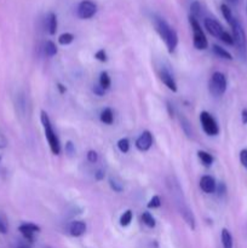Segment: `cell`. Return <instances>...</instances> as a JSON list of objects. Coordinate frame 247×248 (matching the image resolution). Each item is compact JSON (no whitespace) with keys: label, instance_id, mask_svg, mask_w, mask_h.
Wrapping results in <instances>:
<instances>
[{"label":"cell","instance_id":"cell-5","mask_svg":"<svg viewBox=\"0 0 247 248\" xmlns=\"http://www.w3.org/2000/svg\"><path fill=\"white\" fill-rule=\"evenodd\" d=\"M229 26L232 28V35L234 39V45L236 46L237 51H239L240 55L242 57H246L247 56V39L246 34H245L244 28H242L241 23L239 22V19L236 17L232 19L229 22Z\"/></svg>","mask_w":247,"mask_h":248},{"label":"cell","instance_id":"cell-43","mask_svg":"<svg viewBox=\"0 0 247 248\" xmlns=\"http://www.w3.org/2000/svg\"><path fill=\"white\" fill-rule=\"evenodd\" d=\"M0 159H1V157H0Z\"/></svg>","mask_w":247,"mask_h":248},{"label":"cell","instance_id":"cell-9","mask_svg":"<svg viewBox=\"0 0 247 248\" xmlns=\"http://www.w3.org/2000/svg\"><path fill=\"white\" fill-rule=\"evenodd\" d=\"M97 5L92 0H82L77 7V15L81 19H90L96 15Z\"/></svg>","mask_w":247,"mask_h":248},{"label":"cell","instance_id":"cell-6","mask_svg":"<svg viewBox=\"0 0 247 248\" xmlns=\"http://www.w3.org/2000/svg\"><path fill=\"white\" fill-rule=\"evenodd\" d=\"M189 23H190L191 31H193V44L196 50H206L208 46L207 38L201 28L198 19L193 16H189Z\"/></svg>","mask_w":247,"mask_h":248},{"label":"cell","instance_id":"cell-1","mask_svg":"<svg viewBox=\"0 0 247 248\" xmlns=\"http://www.w3.org/2000/svg\"><path fill=\"white\" fill-rule=\"evenodd\" d=\"M153 23H154V27L156 29L157 34L160 35V38L166 44L167 51L170 53L174 52L177 45H178V35H177V31L160 16H154Z\"/></svg>","mask_w":247,"mask_h":248},{"label":"cell","instance_id":"cell-26","mask_svg":"<svg viewBox=\"0 0 247 248\" xmlns=\"http://www.w3.org/2000/svg\"><path fill=\"white\" fill-rule=\"evenodd\" d=\"M73 40H74V35L72 33H63L58 38V43L61 45H69L73 43Z\"/></svg>","mask_w":247,"mask_h":248},{"label":"cell","instance_id":"cell-3","mask_svg":"<svg viewBox=\"0 0 247 248\" xmlns=\"http://www.w3.org/2000/svg\"><path fill=\"white\" fill-rule=\"evenodd\" d=\"M40 121L41 125L44 127V133H45V137L47 140L48 145H50V149L52 152V154L60 155L61 154V143L58 140V136L56 135V132L53 131L52 125H51L50 118H48L47 113L44 110H41L40 113Z\"/></svg>","mask_w":247,"mask_h":248},{"label":"cell","instance_id":"cell-14","mask_svg":"<svg viewBox=\"0 0 247 248\" xmlns=\"http://www.w3.org/2000/svg\"><path fill=\"white\" fill-rule=\"evenodd\" d=\"M86 232V223L82 220H75L69 225V234L74 237H79L85 234Z\"/></svg>","mask_w":247,"mask_h":248},{"label":"cell","instance_id":"cell-39","mask_svg":"<svg viewBox=\"0 0 247 248\" xmlns=\"http://www.w3.org/2000/svg\"><path fill=\"white\" fill-rule=\"evenodd\" d=\"M227 1L232 5H236L239 2V0H227Z\"/></svg>","mask_w":247,"mask_h":248},{"label":"cell","instance_id":"cell-15","mask_svg":"<svg viewBox=\"0 0 247 248\" xmlns=\"http://www.w3.org/2000/svg\"><path fill=\"white\" fill-rule=\"evenodd\" d=\"M46 26H47V31L51 35L56 34L57 31V16L53 12H50L46 17Z\"/></svg>","mask_w":247,"mask_h":248},{"label":"cell","instance_id":"cell-11","mask_svg":"<svg viewBox=\"0 0 247 248\" xmlns=\"http://www.w3.org/2000/svg\"><path fill=\"white\" fill-rule=\"evenodd\" d=\"M153 145V135L149 131H144L140 133L139 137L136 140V147L140 152H148Z\"/></svg>","mask_w":247,"mask_h":248},{"label":"cell","instance_id":"cell-34","mask_svg":"<svg viewBox=\"0 0 247 248\" xmlns=\"http://www.w3.org/2000/svg\"><path fill=\"white\" fill-rule=\"evenodd\" d=\"M87 160H89L90 162H96L97 160H98V154H97L94 150H90V152L87 153Z\"/></svg>","mask_w":247,"mask_h":248},{"label":"cell","instance_id":"cell-10","mask_svg":"<svg viewBox=\"0 0 247 248\" xmlns=\"http://www.w3.org/2000/svg\"><path fill=\"white\" fill-rule=\"evenodd\" d=\"M18 230H19V232L23 235L24 239L28 240L29 242H33L34 235H35L36 232H40V227L36 224H34V223H23V224L19 225Z\"/></svg>","mask_w":247,"mask_h":248},{"label":"cell","instance_id":"cell-2","mask_svg":"<svg viewBox=\"0 0 247 248\" xmlns=\"http://www.w3.org/2000/svg\"><path fill=\"white\" fill-rule=\"evenodd\" d=\"M169 186H171V195L173 196L174 201H176V206L181 216L183 217L184 222L189 225L191 230H194L195 229V217H194L189 206L185 203V201L183 200V191H182L178 182H170Z\"/></svg>","mask_w":247,"mask_h":248},{"label":"cell","instance_id":"cell-30","mask_svg":"<svg viewBox=\"0 0 247 248\" xmlns=\"http://www.w3.org/2000/svg\"><path fill=\"white\" fill-rule=\"evenodd\" d=\"M7 230H9V225H7L6 218L0 213V234H6Z\"/></svg>","mask_w":247,"mask_h":248},{"label":"cell","instance_id":"cell-40","mask_svg":"<svg viewBox=\"0 0 247 248\" xmlns=\"http://www.w3.org/2000/svg\"><path fill=\"white\" fill-rule=\"evenodd\" d=\"M5 145V142L4 140H2V137L1 136H0V148H2Z\"/></svg>","mask_w":247,"mask_h":248},{"label":"cell","instance_id":"cell-18","mask_svg":"<svg viewBox=\"0 0 247 248\" xmlns=\"http://www.w3.org/2000/svg\"><path fill=\"white\" fill-rule=\"evenodd\" d=\"M212 50H213V53H215L216 56H218V57L223 58V60H227V61H232V56L230 55V53L228 52V51L225 50V48L220 47V46L213 45Z\"/></svg>","mask_w":247,"mask_h":248},{"label":"cell","instance_id":"cell-38","mask_svg":"<svg viewBox=\"0 0 247 248\" xmlns=\"http://www.w3.org/2000/svg\"><path fill=\"white\" fill-rule=\"evenodd\" d=\"M241 119H242V124H245V125H246L247 124V109H244V110H242Z\"/></svg>","mask_w":247,"mask_h":248},{"label":"cell","instance_id":"cell-13","mask_svg":"<svg viewBox=\"0 0 247 248\" xmlns=\"http://www.w3.org/2000/svg\"><path fill=\"white\" fill-rule=\"evenodd\" d=\"M200 188L203 193L206 194H212L215 193L216 188H217V184L213 177L211 176H203L200 179Z\"/></svg>","mask_w":247,"mask_h":248},{"label":"cell","instance_id":"cell-22","mask_svg":"<svg viewBox=\"0 0 247 248\" xmlns=\"http://www.w3.org/2000/svg\"><path fill=\"white\" fill-rule=\"evenodd\" d=\"M44 50H45V53L48 56V57H52V56L57 55V52H58L57 46H56V44L51 40L46 41Z\"/></svg>","mask_w":247,"mask_h":248},{"label":"cell","instance_id":"cell-32","mask_svg":"<svg viewBox=\"0 0 247 248\" xmlns=\"http://www.w3.org/2000/svg\"><path fill=\"white\" fill-rule=\"evenodd\" d=\"M94 58L101 61V62H107V60H108L106 51H104L103 48H101V50H98L96 53H94Z\"/></svg>","mask_w":247,"mask_h":248},{"label":"cell","instance_id":"cell-25","mask_svg":"<svg viewBox=\"0 0 247 248\" xmlns=\"http://www.w3.org/2000/svg\"><path fill=\"white\" fill-rule=\"evenodd\" d=\"M220 11H222L223 17H224L225 21H227L228 23H229V22L232 21V19L235 17L234 15H232V10H230V7L228 6L227 4H222V5H220Z\"/></svg>","mask_w":247,"mask_h":248},{"label":"cell","instance_id":"cell-33","mask_svg":"<svg viewBox=\"0 0 247 248\" xmlns=\"http://www.w3.org/2000/svg\"><path fill=\"white\" fill-rule=\"evenodd\" d=\"M240 162L247 170V149H242L240 152Z\"/></svg>","mask_w":247,"mask_h":248},{"label":"cell","instance_id":"cell-24","mask_svg":"<svg viewBox=\"0 0 247 248\" xmlns=\"http://www.w3.org/2000/svg\"><path fill=\"white\" fill-rule=\"evenodd\" d=\"M109 186H110V188L113 189L114 191H116V193H121L124 189L123 183H121V181H119L116 177H110V178H109Z\"/></svg>","mask_w":247,"mask_h":248},{"label":"cell","instance_id":"cell-35","mask_svg":"<svg viewBox=\"0 0 247 248\" xmlns=\"http://www.w3.org/2000/svg\"><path fill=\"white\" fill-rule=\"evenodd\" d=\"M104 91H106V90L102 89V87L99 86V85H96V86L93 87V92L97 94V96H103Z\"/></svg>","mask_w":247,"mask_h":248},{"label":"cell","instance_id":"cell-20","mask_svg":"<svg viewBox=\"0 0 247 248\" xmlns=\"http://www.w3.org/2000/svg\"><path fill=\"white\" fill-rule=\"evenodd\" d=\"M198 156H199V159L201 160V162H202V164H203V166L210 167L211 165L213 164V157H212V155L208 154V153L202 152V150H200V152L198 153Z\"/></svg>","mask_w":247,"mask_h":248},{"label":"cell","instance_id":"cell-41","mask_svg":"<svg viewBox=\"0 0 247 248\" xmlns=\"http://www.w3.org/2000/svg\"><path fill=\"white\" fill-rule=\"evenodd\" d=\"M58 89H60L61 90V92H64L65 91V90H64V87H63V85H61V84H58Z\"/></svg>","mask_w":247,"mask_h":248},{"label":"cell","instance_id":"cell-4","mask_svg":"<svg viewBox=\"0 0 247 248\" xmlns=\"http://www.w3.org/2000/svg\"><path fill=\"white\" fill-rule=\"evenodd\" d=\"M203 24H205V28L211 35L216 36L219 40H222L223 43L227 44V45H234V39H232V35L229 33V31H225L223 28L222 24L215 18H211V17H206L203 19Z\"/></svg>","mask_w":247,"mask_h":248},{"label":"cell","instance_id":"cell-36","mask_svg":"<svg viewBox=\"0 0 247 248\" xmlns=\"http://www.w3.org/2000/svg\"><path fill=\"white\" fill-rule=\"evenodd\" d=\"M94 177H96L97 181H102V179L104 178V171H103V170H98V171H97V173L94 174Z\"/></svg>","mask_w":247,"mask_h":248},{"label":"cell","instance_id":"cell-37","mask_svg":"<svg viewBox=\"0 0 247 248\" xmlns=\"http://www.w3.org/2000/svg\"><path fill=\"white\" fill-rule=\"evenodd\" d=\"M65 150H67L69 154H73L74 153V147H73V143L72 142H68L67 145H65Z\"/></svg>","mask_w":247,"mask_h":248},{"label":"cell","instance_id":"cell-29","mask_svg":"<svg viewBox=\"0 0 247 248\" xmlns=\"http://www.w3.org/2000/svg\"><path fill=\"white\" fill-rule=\"evenodd\" d=\"M118 148L121 153H127L130 150V142H128L127 138H121L118 142Z\"/></svg>","mask_w":247,"mask_h":248},{"label":"cell","instance_id":"cell-28","mask_svg":"<svg viewBox=\"0 0 247 248\" xmlns=\"http://www.w3.org/2000/svg\"><path fill=\"white\" fill-rule=\"evenodd\" d=\"M142 220L148 228H154L155 227V219L149 212H143L142 215Z\"/></svg>","mask_w":247,"mask_h":248},{"label":"cell","instance_id":"cell-42","mask_svg":"<svg viewBox=\"0 0 247 248\" xmlns=\"http://www.w3.org/2000/svg\"><path fill=\"white\" fill-rule=\"evenodd\" d=\"M17 248H29V247H27V246H24V245H21V246H18Z\"/></svg>","mask_w":247,"mask_h":248},{"label":"cell","instance_id":"cell-21","mask_svg":"<svg viewBox=\"0 0 247 248\" xmlns=\"http://www.w3.org/2000/svg\"><path fill=\"white\" fill-rule=\"evenodd\" d=\"M110 77L107 72H102L101 77H99V86L102 87L103 90H108L110 87Z\"/></svg>","mask_w":247,"mask_h":248},{"label":"cell","instance_id":"cell-8","mask_svg":"<svg viewBox=\"0 0 247 248\" xmlns=\"http://www.w3.org/2000/svg\"><path fill=\"white\" fill-rule=\"evenodd\" d=\"M200 123L203 132L207 136H217L219 133V126H218L217 121L208 111H201Z\"/></svg>","mask_w":247,"mask_h":248},{"label":"cell","instance_id":"cell-17","mask_svg":"<svg viewBox=\"0 0 247 248\" xmlns=\"http://www.w3.org/2000/svg\"><path fill=\"white\" fill-rule=\"evenodd\" d=\"M101 121L106 125H111L114 123V113L110 108H106L102 110Z\"/></svg>","mask_w":247,"mask_h":248},{"label":"cell","instance_id":"cell-23","mask_svg":"<svg viewBox=\"0 0 247 248\" xmlns=\"http://www.w3.org/2000/svg\"><path fill=\"white\" fill-rule=\"evenodd\" d=\"M133 213L131 210H127L126 212H124L120 217V225L121 227H127L130 225V223L132 222Z\"/></svg>","mask_w":247,"mask_h":248},{"label":"cell","instance_id":"cell-16","mask_svg":"<svg viewBox=\"0 0 247 248\" xmlns=\"http://www.w3.org/2000/svg\"><path fill=\"white\" fill-rule=\"evenodd\" d=\"M220 239H222L223 248H232L234 241H232V234H230L229 230L223 229L222 235H220Z\"/></svg>","mask_w":247,"mask_h":248},{"label":"cell","instance_id":"cell-7","mask_svg":"<svg viewBox=\"0 0 247 248\" xmlns=\"http://www.w3.org/2000/svg\"><path fill=\"white\" fill-rule=\"evenodd\" d=\"M227 77L220 72H215L208 81V90L210 93L215 97H219L227 91Z\"/></svg>","mask_w":247,"mask_h":248},{"label":"cell","instance_id":"cell-31","mask_svg":"<svg viewBox=\"0 0 247 248\" xmlns=\"http://www.w3.org/2000/svg\"><path fill=\"white\" fill-rule=\"evenodd\" d=\"M160 206H161V200H160V198L157 195L153 196L149 202H148V208H157Z\"/></svg>","mask_w":247,"mask_h":248},{"label":"cell","instance_id":"cell-12","mask_svg":"<svg viewBox=\"0 0 247 248\" xmlns=\"http://www.w3.org/2000/svg\"><path fill=\"white\" fill-rule=\"evenodd\" d=\"M160 79L162 80V82L165 84V86H167V89L171 90L172 92H176L177 91V84H176V80H174L173 75L171 74L169 69L166 68H162L160 70Z\"/></svg>","mask_w":247,"mask_h":248},{"label":"cell","instance_id":"cell-19","mask_svg":"<svg viewBox=\"0 0 247 248\" xmlns=\"http://www.w3.org/2000/svg\"><path fill=\"white\" fill-rule=\"evenodd\" d=\"M179 121H181V127L183 130V132L188 136L189 138L193 137L194 132H193V128H191L190 123L188 121V119H185L184 116H179Z\"/></svg>","mask_w":247,"mask_h":248},{"label":"cell","instance_id":"cell-27","mask_svg":"<svg viewBox=\"0 0 247 248\" xmlns=\"http://www.w3.org/2000/svg\"><path fill=\"white\" fill-rule=\"evenodd\" d=\"M190 12L191 15L190 16L195 17L196 19H198L199 16H201V12H202V10H201V4L199 1H193L190 5Z\"/></svg>","mask_w":247,"mask_h":248}]
</instances>
